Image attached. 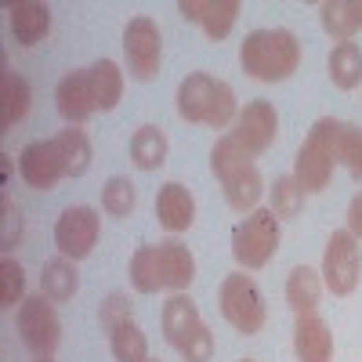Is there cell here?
I'll return each instance as SVG.
<instances>
[{
  "label": "cell",
  "instance_id": "cell-1",
  "mask_svg": "<svg viewBox=\"0 0 362 362\" xmlns=\"http://www.w3.org/2000/svg\"><path fill=\"white\" fill-rule=\"evenodd\" d=\"M210 170L221 181V192H225L232 210H239V214L257 210V199L264 192L261 170H257L254 156L232 134H221L214 141V148H210Z\"/></svg>",
  "mask_w": 362,
  "mask_h": 362
},
{
  "label": "cell",
  "instance_id": "cell-2",
  "mask_svg": "<svg viewBox=\"0 0 362 362\" xmlns=\"http://www.w3.org/2000/svg\"><path fill=\"white\" fill-rule=\"evenodd\" d=\"M239 66L261 83H283L300 66V40L290 29H254L239 47Z\"/></svg>",
  "mask_w": 362,
  "mask_h": 362
},
{
  "label": "cell",
  "instance_id": "cell-3",
  "mask_svg": "<svg viewBox=\"0 0 362 362\" xmlns=\"http://www.w3.org/2000/svg\"><path fill=\"white\" fill-rule=\"evenodd\" d=\"M177 116L185 124H206L214 131H225L239 116L235 90L210 73H189L177 83Z\"/></svg>",
  "mask_w": 362,
  "mask_h": 362
},
{
  "label": "cell",
  "instance_id": "cell-4",
  "mask_svg": "<svg viewBox=\"0 0 362 362\" xmlns=\"http://www.w3.org/2000/svg\"><path fill=\"white\" fill-rule=\"evenodd\" d=\"M337 131H341V119L334 116H322L312 124L305 145L297 148V160H293V177L305 192H322L334 177L337 167Z\"/></svg>",
  "mask_w": 362,
  "mask_h": 362
},
{
  "label": "cell",
  "instance_id": "cell-5",
  "mask_svg": "<svg viewBox=\"0 0 362 362\" xmlns=\"http://www.w3.org/2000/svg\"><path fill=\"white\" fill-rule=\"evenodd\" d=\"M279 239H283L279 218L272 214V206H257L232 228V257L239 261V268L257 272L276 257Z\"/></svg>",
  "mask_w": 362,
  "mask_h": 362
},
{
  "label": "cell",
  "instance_id": "cell-6",
  "mask_svg": "<svg viewBox=\"0 0 362 362\" xmlns=\"http://www.w3.org/2000/svg\"><path fill=\"white\" fill-rule=\"evenodd\" d=\"M218 308L225 315V322L239 334H261L264 329V319H268V308H264V293L261 286L247 276V272H235V276H225L221 286H218Z\"/></svg>",
  "mask_w": 362,
  "mask_h": 362
},
{
  "label": "cell",
  "instance_id": "cell-7",
  "mask_svg": "<svg viewBox=\"0 0 362 362\" xmlns=\"http://www.w3.org/2000/svg\"><path fill=\"white\" fill-rule=\"evenodd\" d=\"M15 326H18L22 344L33 351V358L54 355V348L62 344V322H58L54 300H47L44 293L22 300V305H18V315H15Z\"/></svg>",
  "mask_w": 362,
  "mask_h": 362
},
{
  "label": "cell",
  "instance_id": "cell-8",
  "mask_svg": "<svg viewBox=\"0 0 362 362\" xmlns=\"http://www.w3.org/2000/svg\"><path fill=\"white\" fill-rule=\"evenodd\" d=\"M358 276H362V247H358V239L341 228L326 239V254H322V283L329 293H337V297H348L355 293L358 286Z\"/></svg>",
  "mask_w": 362,
  "mask_h": 362
},
{
  "label": "cell",
  "instance_id": "cell-9",
  "mask_svg": "<svg viewBox=\"0 0 362 362\" xmlns=\"http://www.w3.org/2000/svg\"><path fill=\"white\" fill-rule=\"evenodd\" d=\"M124 58H127V73L141 83H148L160 73L163 62V40H160V25L153 18H131L124 29Z\"/></svg>",
  "mask_w": 362,
  "mask_h": 362
},
{
  "label": "cell",
  "instance_id": "cell-10",
  "mask_svg": "<svg viewBox=\"0 0 362 362\" xmlns=\"http://www.w3.org/2000/svg\"><path fill=\"white\" fill-rule=\"evenodd\" d=\"M98 232H102V218L95 206H66L54 225V247L69 261H83L98 247Z\"/></svg>",
  "mask_w": 362,
  "mask_h": 362
},
{
  "label": "cell",
  "instance_id": "cell-11",
  "mask_svg": "<svg viewBox=\"0 0 362 362\" xmlns=\"http://www.w3.org/2000/svg\"><path fill=\"white\" fill-rule=\"evenodd\" d=\"M279 134V116H276V105L257 98V102H247V109H239L235 124H232V138L247 148L250 156H261L272 148Z\"/></svg>",
  "mask_w": 362,
  "mask_h": 362
},
{
  "label": "cell",
  "instance_id": "cell-12",
  "mask_svg": "<svg viewBox=\"0 0 362 362\" xmlns=\"http://www.w3.org/2000/svg\"><path fill=\"white\" fill-rule=\"evenodd\" d=\"M18 170H22V177H25V185H29V189H37V192L54 189L58 181L66 177V170H62V156H58L54 138L29 141L22 153H18Z\"/></svg>",
  "mask_w": 362,
  "mask_h": 362
},
{
  "label": "cell",
  "instance_id": "cell-13",
  "mask_svg": "<svg viewBox=\"0 0 362 362\" xmlns=\"http://www.w3.org/2000/svg\"><path fill=\"white\" fill-rule=\"evenodd\" d=\"M54 105H58V116L66 119V127H83L87 119L98 112L95 90H90V73L87 69L66 73L54 87Z\"/></svg>",
  "mask_w": 362,
  "mask_h": 362
},
{
  "label": "cell",
  "instance_id": "cell-14",
  "mask_svg": "<svg viewBox=\"0 0 362 362\" xmlns=\"http://www.w3.org/2000/svg\"><path fill=\"white\" fill-rule=\"evenodd\" d=\"M181 18L196 22L210 40H225L239 18V0H181Z\"/></svg>",
  "mask_w": 362,
  "mask_h": 362
},
{
  "label": "cell",
  "instance_id": "cell-15",
  "mask_svg": "<svg viewBox=\"0 0 362 362\" xmlns=\"http://www.w3.org/2000/svg\"><path fill=\"white\" fill-rule=\"evenodd\" d=\"M156 268H160V290L170 293H185L189 283L196 279V257L177 239H163L156 247Z\"/></svg>",
  "mask_w": 362,
  "mask_h": 362
},
{
  "label": "cell",
  "instance_id": "cell-16",
  "mask_svg": "<svg viewBox=\"0 0 362 362\" xmlns=\"http://www.w3.org/2000/svg\"><path fill=\"white\" fill-rule=\"evenodd\" d=\"M293 355L297 362H329L334 358V334H329L326 319L312 315H297L293 326Z\"/></svg>",
  "mask_w": 362,
  "mask_h": 362
},
{
  "label": "cell",
  "instance_id": "cell-17",
  "mask_svg": "<svg viewBox=\"0 0 362 362\" xmlns=\"http://www.w3.org/2000/svg\"><path fill=\"white\" fill-rule=\"evenodd\" d=\"M156 221L167 232H189L196 221V199L192 192L181 185V181H167V185L156 192Z\"/></svg>",
  "mask_w": 362,
  "mask_h": 362
},
{
  "label": "cell",
  "instance_id": "cell-18",
  "mask_svg": "<svg viewBox=\"0 0 362 362\" xmlns=\"http://www.w3.org/2000/svg\"><path fill=\"white\" fill-rule=\"evenodd\" d=\"M8 22L11 37L22 47H37L51 33V8L40 0H15V4H8Z\"/></svg>",
  "mask_w": 362,
  "mask_h": 362
},
{
  "label": "cell",
  "instance_id": "cell-19",
  "mask_svg": "<svg viewBox=\"0 0 362 362\" xmlns=\"http://www.w3.org/2000/svg\"><path fill=\"white\" fill-rule=\"evenodd\" d=\"M199 308H196V300L189 293H174L167 305H163V315H160V326H163V341L170 348L181 351V344L189 341V334L199 326Z\"/></svg>",
  "mask_w": 362,
  "mask_h": 362
},
{
  "label": "cell",
  "instance_id": "cell-20",
  "mask_svg": "<svg viewBox=\"0 0 362 362\" xmlns=\"http://www.w3.org/2000/svg\"><path fill=\"white\" fill-rule=\"evenodd\" d=\"M319 297H322L319 272H312L308 264H297L286 276V305H290V312L293 315H312L319 308Z\"/></svg>",
  "mask_w": 362,
  "mask_h": 362
},
{
  "label": "cell",
  "instance_id": "cell-21",
  "mask_svg": "<svg viewBox=\"0 0 362 362\" xmlns=\"http://www.w3.org/2000/svg\"><path fill=\"white\" fill-rule=\"evenodd\" d=\"M319 18L337 44L351 40L362 29V0H326V4H319Z\"/></svg>",
  "mask_w": 362,
  "mask_h": 362
},
{
  "label": "cell",
  "instance_id": "cell-22",
  "mask_svg": "<svg viewBox=\"0 0 362 362\" xmlns=\"http://www.w3.org/2000/svg\"><path fill=\"white\" fill-rule=\"evenodd\" d=\"M80 290V272H76V261L69 257H51L40 272V293L47 300H54V305H62V300H69L73 293Z\"/></svg>",
  "mask_w": 362,
  "mask_h": 362
},
{
  "label": "cell",
  "instance_id": "cell-23",
  "mask_svg": "<svg viewBox=\"0 0 362 362\" xmlns=\"http://www.w3.org/2000/svg\"><path fill=\"white\" fill-rule=\"evenodd\" d=\"M329 80H334L337 90H355L362 83V47L355 40H341L334 44V51H329Z\"/></svg>",
  "mask_w": 362,
  "mask_h": 362
},
{
  "label": "cell",
  "instance_id": "cell-24",
  "mask_svg": "<svg viewBox=\"0 0 362 362\" xmlns=\"http://www.w3.org/2000/svg\"><path fill=\"white\" fill-rule=\"evenodd\" d=\"M0 131H11L18 119L29 112V102H33V90L29 83L15 73V69H4V80H0Z\"/></svg>",
  "mask_w": 362,
  "mask_h": 362
},
{
  "label": "cell",
  "instance_id": "cell-25",
  "mask_svg": "<svg viewBox=\"0 0 362 362\" xmlns=\"http://www.w3.org/2000/svg\"><path fill=\"white\" fill-rule=\"evenodd\" d=\"M87 73H90V90H95V105L102 112L116 109V102L124 98V73H119V66L112 58H98L95 66H87Z\"/></svg>",
  "mask_w": 362,
  "mask_h": 362
},
{
  "label": "cell",
  "instance_id": "cell-26",
  "mask_svg": "<svg viewBox=\"0 0 362 362\" xmlns=\"http://www.w3.org/2000/svg\"><path fill=\"white\" fill-rule=\"evenodd\" d=\"M167 148H170L167 145V134L160 127H153V124H145L131 138V163L138 170H156V167L167 163Z\"/></svg>",
  "mask_w": 362,
  "mask_h": 362
},
{
  "label": "cell",
  "instance_id": "cell-27",
  "mask_svg": "<svg viewBox=\"0 0 362 362\" xmlns=\"http://www.w3.org/2000/svg\"><path fill=\"white\" fill-rule=\"evenodd\" d=\"M54 145H58V156H62L66 177H83L90 167V138L80 127H66L54 134Z\"/></svg>",
  "mask_w": 362,
  "mask_h": 362
},
{
  "label": "cell",
  "instance_id": "cell-28",
  "mask_svg": "<svg viewBox=\"0 0 362 362\" xmlns=\"http://www.w3.org/2000/svg\"><path fill=\"white\" fill-rule=\"evenodd\" d=\"M109 351L116 362H145L148 358V341L141 334V326L131 319L124 326L109 329Z\"/></svg>",
  "mask_w": 362,
  "mask_h": 362
},
{
  "label": "cell",
  "instance_id": "cell-29",
  "mask_svg": "<svg viewBox=\"0 0 362 362\" xmlns=\"http://www.w3.org/2000/svg\"><path fill=\"white\" fill-rule=\"evenodd\" d=\"M268 199H272V214H276L279 221L283 218H297L300 210H305V189L297 185L293 174L276 177V185L268 189Z\"/></svg>",
  "mask_w": 362,
  "mask_h": 362
},
{
  "label": "cell",
  "instance_id": "cell-30",
  "mask_svg": "<svg viewBox=\"0 0 362 362\" xmlns=\"http://www.w3.org/2000/svg\"><path fill=\"white\" fill-rule=\"evenodd\" d=\"M131 286L138 293H156L160 290V268H156V247H138L127 264Z\"/></svg>",
  "mask_w": 362,
  "mask_h": 362
},
{
  "label": "cell",
  "instance_id": "cell-31",
  "mask_svg": "<svg viewBox=\"0 0 362 362\" xmlns=\"http://www.w3.org/2000/svg\"><path fill=\"white\" fill-rule=\"evenodd\" d=\"M138 203V192L127 177H109L102 185V210L109 218H127Z\"/></svg>",
  "mask_w": 362,
  "mask_h": 362
},
{
  "label": "cell",
  "instance_id": "cell-32",
  "mask_svg": "<svg viewBox=\"0 0 362 362\" xmlns=\"http://www.w3.org/2000/svg\"><path fill=\"white\" fill-rule=\"evenodd\" d=\"M337 163L348 167L355 181H362V127L358 124H341L337 131Z\"/></svg>",
  "mask_w": 362,
  "mask_h": 362
},
{
  "label": "cell",
  "instance_id": "cell-33",
  "mask_svg": "<svg viewBox=\"0 0 362 362\" xmlns=\"http://www.w3.org/2000/svg\"><path fill=\"white\" fill-rule=\"evenodd\" d=\"M25 293V272H22V264L15 261V257H4L0 261V308H15V305H22V297Z\"/></svg>",
  "mask_w": 362,
  "mask_h": 362
},
{
  "label": "cell",
  "instance_id": "cell-34",
  "mask_svg": "<svg viewBox=\"0 0 362 362\" xmlns=\"http://www.w3.org/2000/svg\"><path fill=\"white\" fill-rule=\"evenodd\" d=\"M98 319H102V326H105V334H109V329H116V326H124V322H131V319H134L131 297H127V293H109V297L102 300V308H98Z\"/></svg>",
  "mask_w": 362,
  "mask_h": 362
},
{
  "label": "cell",
  "instance_id": "cell-35",
  "mask_svg": "<svg viewBox=\"0 0 362 362\" xmlns=\"http://www.w3.org/2000/svg\"><path fill=\"white\" fill-rule=\"evenodd\" d=\"M181 358L185 362H210L214 358V334H210L206 322H199L189 334V341L181 344Z\"/></svg>",
  "mask_w": 362,
  "mask_h": 362
},
{
  "label": "cell",
  "instance_id": "cell-36",
  "mask_svg": "<svg viewBox=\"0 0 362 362\" xmlns=\"http://www.w3.org/2000/svg\"><path fill=\"white\" fill-rule=\"evenodd\" d=\"M0 214H4V232H0V250H15L18 247V239H22V218H18V210L11 206L8 196H0Z\"/></svg>",
  "mask_w": 362,
  "mask_h": 362
},
{
  "label": "cell",
  "instance_id": "cell-37",
  "mask_svg": "<svg viewBox=\"0 0 362 362\" xmlns=\"http://www.w3.org/2000/svg\"><path fill=\"white\" fill-rule=\"evenodd\" d=\"M348 232L355 239H362V192H355L348 203Z\"/></svg>",
  "mask_w": 362,
  "mask_h": 362
},
{
  "label": "cell",
  "instance_id": "cell-38",
  "mask_svg": "<svg viewBox=\"0 0 362 362\" xmlns=\"http://www.w3.org/2000/svg\"><path fill=\"white\" fill-rule=\"evenodd\" d=\"M33 362H54V358H51V355H44V358H33Z\"/></svg>",
  "mask_w": 362,
  "mask_h": 362
},
{
  "label": "cell",
  "instance_id": "cell-39",
  "mask_svg": "<svg viewBox=\"0 0 362 362\" xmlns=\"http://www.w3.org/2000/svg\"><path fill=\"white\" fill-rule=\"evenodd\" d=\"M145 362H160V358H145Z\"/></svg>",
  "mask_w": 362,
  "mask_h": 362
},
{
  "label": "cell",
  "instance_id": "cell-40",
  "mask_svg": "<svg viewBox=\"0 0 362 362\" xmlns=\"http://www.w3.org/2000/svg\"><path fill=\"white\" fill-rule=\"evenodd\" d=\"M247 362H254V358H247Z\"/></svg>",
  "mask_w": 362,
  "mask_h": 362
}]
</instances>
